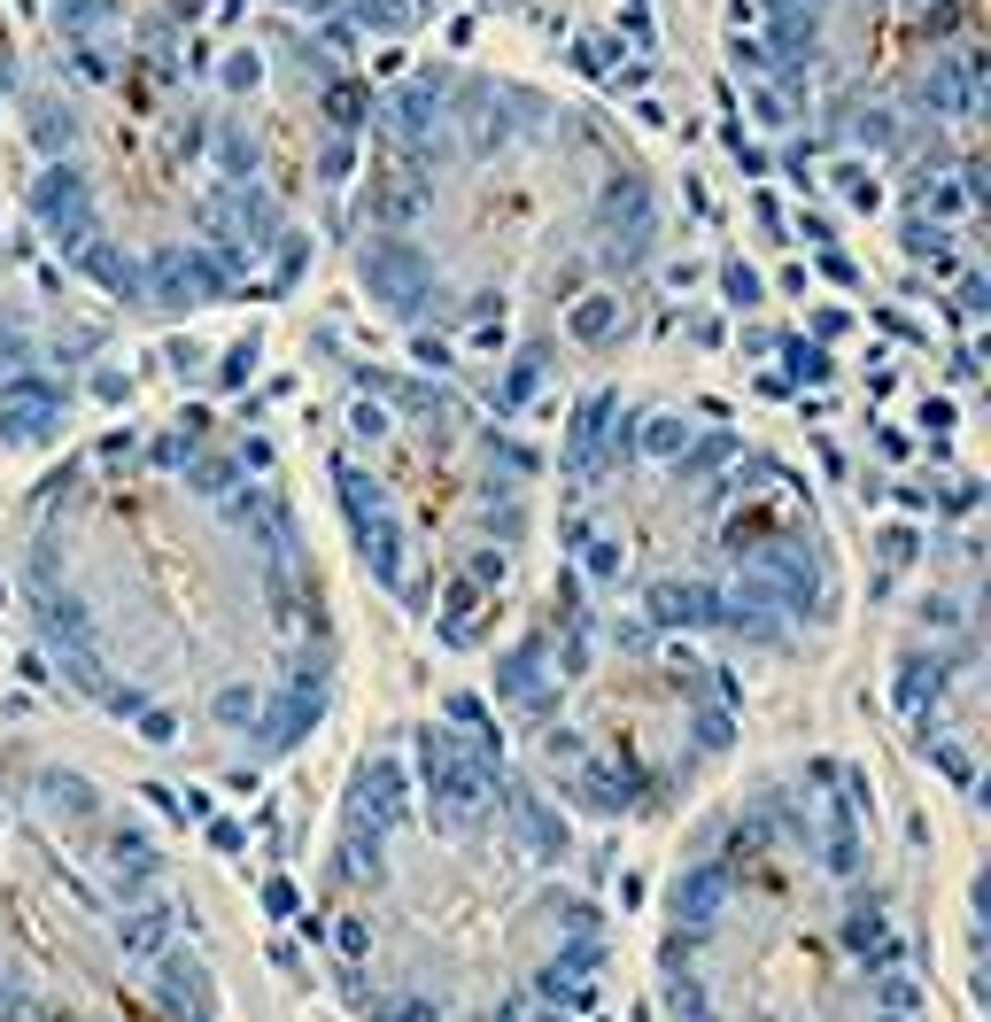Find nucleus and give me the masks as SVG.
Returning a JSON list of instances; mask_svg holds the SVG:
<instances>
[{
	"label": "nucleus",
	"instance_id": "nucleus-1",
	"mask_svg": "<svg viewBox=\"0 0 991 1022\" xmlns=\"http://www.w3.org/2000/svg\"><path fill=\"white\" fill-rule=\"evenodd\" d=\"M922 109H976L968 62H930V70H922Z\"/></svg>",
	"mask_w": 991,
	"mask_h": 1022
},
{
	"label": "nucleus",
	"instance_id": "nucleus-2",
	"mask_svg": "<svg viewBox=\"0 0 991 1022\" xmlns=\"http://www.w3.org/2000/svg\"><path fill=\"white\" fill-rule=\"evenodd\" d=\"M922 210H930V217H960V210H968V179H953V170L922 179Z\"/></svg>",
	"mask_w": 991,
	"mask_h": 1022
},
{
	"label": "nucleus",
	"instance_id": "nucleus-3",
	"mask_svg": "<svg viewBox=\"0 0 991 1022\" xmlns=\"http://www.w3.org/2000/svg\"><path fill=\"white\" fill-rule=\"evenodd\" d=\"M845 132H852L860 147H890V132H898V124H890V109H860V117H852Z\"/></svg>",
	"mask_w": 991,
	"mask_h": 1022
},
{
	"label": "nucleus",
	"instance_id": "nucleus-4",
	"mask_svg": "<svg viewBox=\"0 0 991 1022\" xmlns=\"http://www.w3.org/2000/svg\"><path fill=\"white\" fill-rule=\"evenodd\" d=\"M775 9H814V16H822V0H775Z\"/></svg>",
	"mask_w": 991,
	"mask_h": 1022
}]
</instances>
